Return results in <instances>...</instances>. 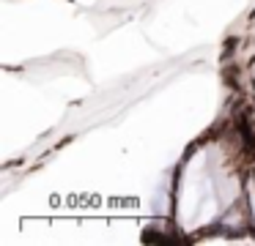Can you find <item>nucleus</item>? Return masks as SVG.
<instances>
[]
</instances>
